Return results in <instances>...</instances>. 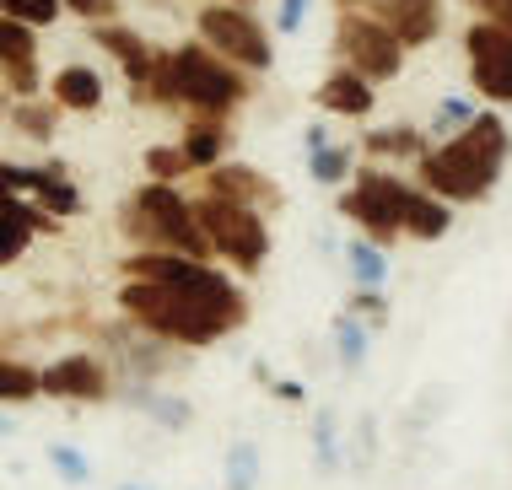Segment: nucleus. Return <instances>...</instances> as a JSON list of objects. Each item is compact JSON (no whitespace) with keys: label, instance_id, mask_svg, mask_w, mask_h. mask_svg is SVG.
Returning <instances> with one entry per match:
<instances>
[{"label":"nucleus","instance_id":"f257e3e1","mask_svg":"<svg viewBox=\"0 0 512 490\" xmlns=\"http://www.w3.org/2000/svg\"><path fill=\"white\" fill-rule=\"evenodd\" d=\"M119 313L130 329L151 334L162 345L205 350L248 324V297L232 275H221L211 259L184 254H151L135 248L119 264Z\"/></svg>","mask_w":512,"mask_h":490},{"label":"nucleus","instance_id":"f03ea898","mask_svg":"<svg viewBox=\"0 0 512 490\" xmlns=\"http://www.w3.org/2000/svg\"><path fill=\"white\" fill-rule=\"evenodd\" d=\"M512 157V130L502 108H486L464 124L459 135L432 140L415 157V184L437 194L442 205H480L486 194L502 184V167Z\"/></svg>","mask_w":512,"mask_h":490},{"label":"nucleus","instance_id":"7ed1b4c3","mask_svg":"<svg viewBox=\"0 0 512 490\" xmlns=\"http://www.w3.org/2000/svg\"><path fill=\"white\" fill-rule=\"evenodd\" d=\"M141 103H151V108H184L189 119H221V124H227L248 103V76L195 38V44H178V49L157 54V70H151Z\"/></svg>","mask_w":512,"mask_h":490},{"label":"nucleus","instance_id":"20e7f679","mask_svg":"<svg viewBox=\"0 0 512 490\" xmlns=\"http://www.w3.org/2000/svg\"><path fill=\"white\" fill-rule=\"evenodd\" d=\"M119 232L130 237L135 248H151V254L211 259V243H205V232L195 221V200H184L178 184H157V178H146V184L124 200Z\"/></svg>","mask_w":512,"mask_h":490},{"label":"nucleus","instance_id":"39448f33","mask_svg":"<svg viewBox=\"0 0 512 490\" xmlns=\"http://www.w3.org/2000/svg\"><path fill=\"white\" fill-rule=\"evenodd\" d=\"M410 189L399 173H389V167H356L351 173V189L340 194V216L351 221L356 232L367 237V243L389 248L405 237V205H410Z\"/></svg>","mask_w":512,"mask_h":490},{"label":"nucleus","instance_id":"423d86ee","mask_svg":"<svg viewBox=\"0 0 512 490\" xmlns=\"http://www.w3.org/2000/svg\"><path fill=\"white\" fill-rule=\"evenodd\" d=\"M195 221L211 243V259H227L232 270L254 275L270 259V221L259 210H248L238 200H221V194H200L195 200Z\"/></svg>","mask_w":512,"mask_h":490},{"label":"nucleus","instance_id":"0eeeda50","mask_svg":"<svg viewBox=\"0 0 512 490\" xmlns=\"http://www.w3.org/2000/svg\"><path fill=\"white\" fill-rule=\"evenodd\" d=\"M195 27H200V44L221 54L227 65H238L243 76H265L275 65V44H270L265 22L248 6H238V0H211L195 17Z\"/></svg>","mask_w":512,"mask_h":490},{"label":"nucleus","instance_id":"6e6552de","mask_svg":"<svg viewBox=\"0 0 512 490\" xmlns=\"http://www.w3.org/2000/svg\"><path fill=\"white\" fill-rule=\"evenodd\" d=\"M335 60L345 70H356L362 81L372 87H383V81H394L399 70H405V44L383 27L372 11H340L335 22Z\"/></svg>","mask_w":512,"mask_h":490},{"label":"nucleus","instance_id":"1a4fd4ad","mask_svg":"<svg viewBox=\"0 0 512 490\" xmlns=\"http://www.w3.org/2000/svg\"><path fill=\"white\" fill-rule=\"evenodd\" d=\"M464 60H469V87L486 97L491 108H512V33L496 22H469L464 27Z\"/></svg>","mask_w":512,"mask_h":490},{"label":"nucleus","instance_id":"9d476101","mask_svg":"<svg viewBox=\"0 0 512 490\" xmlns=\"http://www.w3.org/2000/svg\"><path fill=\"white\" fill-rule=\"evenodd\" d=\"M0 194H17V200H33L44 216L65 221V216H81V189L71 184L60 162H44V167H22V162H0Z\"/></svg>","mask_w":512,"mask_h":490},{"label":"nucleus","instance_id":"9b49d317","mask_svg":"<svg viewBox=\"0 0 512 490\" xmlns=\"http://www.w3.org/2000/svg\"><path fill=\"white\" fill-rule=\"evenodd\" d=\"M38 388L60 404H103V399H114V372H108V361L92 356V350H71V356L49 361V367L38 372Z\"/></svg>","mask_w":512,"mask_h":490},{"label":"nucleus","instance_id":"f8f14e48","mask_svg":"<svg viewBox=\"0 0 512 490\" xmlns=\"http://www.w3.org/2000/svg\"><path fill=\"white\" fill-rule=\"evenodd\" d=\"M92 44H98L103 54H114V65L124 70V81H130V97L141 103V92H146V81H151V70H157V44H146L135 27H124V22H103V27H92Z\"/></svg>","mask_w":512,"mask_h":490},{"label":"nucleus","instance_id":"ddd939ff","mask_svg":"<svg viewBox=\"0 0 512 490\" xmlns=\"http://www.w3.org/2000/svg\"><path fill=\"white\" fill-rule=\"evenodd\" d=\"M362 11H372V17L389 27L399 44H405V54L437 44V33H442V0H372Z\"/></svg>","mask_w":512,"mask_h":490},{"label":"nucleus","instance_id":"4468645a","mask_svg":"<svg viewBox=\"0 0 512 490\" xmlns=\"http://www.w3.org/2000/svg\"><path fill=\"white\" fill-rule=\"evenodd\" d=\"M0 76L11 97H38V27L0 17Z\"/></svg>","mask_w":512,"mask_h":490},{"label":"nucleus","instance_id":"2eb2a0df","mask_svg":"<svg viewBox=\"0 0 512 490\" xmlns=\"http://www.w3.org/2000/svg\"><path fill=\"white\" fill-rule=\"evenodd\" d=\"M205 194L238 200V205H248V210H259V216L281 205V189H275V178L259 173V167H248V162H216L211 173H205Z\"/></svg>","mask_w":512,"mask_h":490},{"label":"nucleus","instance_id":"dca6fc26","mask_svg":"<svg viewBox=\"0 0 512 490\" xmlns=\"http://www.w3.org/2000/svg\"><path fill=\"white\" fill-rule=\"evenodd\" d=\"M60 221L44 216L33 200H17V194H0V264H17L27 254L38 232H54Z\"/></svg>","mask_w":512,"mask_h":490},{"label":"nucleus","instance_id":"f3484780","mask_svg":"<svg viewBox=\"0 0 512 490\" xmlns=\"http://www.w3.org/2000/svg\"><path fill=\"white\" fill-rule=\"evenodd\" d=\"M313 103L324 108V114H335V119H367L372 108H378V87H372V81H362L356 70L335 65L324 81H318Z\"/></svg>","mask_w":512,"mask_h":490},{"label":"nucleus","instance_id":"a211bd4d","mask_svg":"<svg viewBox=\"0 0 512 490\" xmlns=\"http://www.w3.org/2000/svg\"><path fill=\"white\" fill-rule=\"evenodd\" d=\"M49 103L60 108V114H98V108H103V76H98L92 65H65V70H54Z\"/></svg>","mask_w":512,"mask_h":490},{"label":"nucleus","instance_id":"6ab92c4d","mask_svg":"<svg viewBox=\"0 0 512 490\" xmlns=\"http://www.w3.org/2000/svg\"><path fill=\"white\" fill-rule=\"evenodd\" d=\"M227 146H232V130L221 119H189L184 135H178V151L195 173H211L216 162H227Z\"/></svg>","mask_w":512,"mask_h":490},{"label":"nucleus","instance_id":"aec40b11","mask_svg":"<svg viewBox=\"0 0 512 490\" xmlns=\"http://www.w3.org/2000/svg\"><path fill=\"white\" fill-rule=\"evenodd\" d=\"M448 227H453V205H442L437 194H426L415 184L410 205H405V237H415V243H442Z\"/></svg>","mask_w":512,"mask_h":490},{"label":"nucleus","instance_id":"412c9836","mask_svg":"<svg viewBox=\"0 0 512 490\" xmlns=\"http://www.w3.org/2000/svg\"><path fill=\"white\" fill-rule=\"evenodd\" d=\"M426 146H432V135L415 130V124H383V130H372L362 140V151L372 162H415Z\"/></svg>","mask_w":512,"mask_h":490},{"label":"nucleus","instance_id":"4be33fe9","mask_svg":"<svg viewBox=\"0 0 512 490\" xmlns=\"http://www.w3.org/2000/svg\"><path fill=\"white\" fill-rule=\"evenodd\" d=\"M308 173H313V184H324V189H340V184H351V173H356V151L351 146H318L308 151Z\"/></svg>","mask_w":512,"mask_h":490},{"label":"nucleus","instance_id":"5701e85b","mask_svg":"<svg viewBox=\"0 0 512 490\" xmlns=\"http://www.w3.org/2000/svg\"><path fill=\"white\" fill-rule=\"evenodd\" d=\"M130 404H135V410H146L151 420H162L168 431H184L189 420H195V410H189L184 399H173V394H157V388H146V383H135V388H130Z\"/></svg>","mask_w":512,"mask_h":490},{"label":"nucleus","instance_id":"b1692460","mask_svg":"<svg viewBox=\"0 0 512 490\" xmlns=\"http://www.w3.org/2000/svg\"><path fill=\"white\" fill-rule=\"evenodd\" d=\"M33 399H44L38 367H27L17 356H0V410H6V404H33Z\"/></svg>","mask_w":512,"mask_h":490},{"label":"nucleus","instance_id":"393cba45","mask_svg":"<svg viewBox=\"0 0 512 490\" xmlns=\"http://www.w3.org/2000/svg\"><path fill=\"white\" fill-rule=\"evenodd\" d=\"M345 264H351V280L367 291H383V280H389V254H383L378 243H367V237H356V243L345 248Z\"/></svg>","mask_w":512,"mask_h":490},{"label":"nucleus","instance_id":"a878e982","mask_svg":"<svg viewBox=\"0 0 512 490\" xmlns=\"http://www.w3.org/2000/svg\"><path fill=\"white\" fill-rule=\"evenodd\" d=\"M11 124H17L27 140H44V146H49L54 130H60V108L38 103V97H17V103H11Z\"/></svg>","mask_w":512,"mask_h":490},{"label":"nucleus","instance_id":"bb28decb","mask_svg":"<svg viewBox=\"0 0 512 490\" xmlns=\"http://www.w3.org/2000/svg\"><path fill=\"white\" fill-rule=\"evenodd\" d=\"M367 345H372V329L362 324V318L340 313V318H335V356H340V367H345V372H362Z\"/></svg>","mask_w":512,"mask_h":490},{"label":"nucleus","instance_id":"cd10ccee","mask_svg":"<svg viewBox=\"0 0 512 490\" xmlns=\"http://www.w3.org/2000/svg\"><path fill=\"white\" fill-rule=\"evenodd\" d=\"M221 485H227V490H259V447L254 442H232L227 447Z\"/></svg>","mask_w":512,"mask_h":490},{"label":"nucleus","instance_id":"c85d7f7f","mask_svg":"<svg viewBox=\"0 0 512 490\" xmlns=\"http://www.w3.org/2000/svg\"><path fill=\"white\" fill-rule=\"evenodd\" d=\"M49 469L60 474L65 485H87L92 480V458L81 453V447H71V442H49Z\"/></svg>","mask_w":512,"mask_h":490},{"label":"nucleus","instance_id":"c756f323","mask_svg":"<svg viewBox=\"0 0 512 490\" xmlns=\"http://www.w3.org/2000/svg\"><path fill=\"white\" fill-rule=\"evenodd\" d=\"M480 108L469 103V97H442L437 103V114H432V140H448V135H459L469 119H475Z\"/></svg>","mask_w":512,"mask_h":490},{"label":"nucleus","instance_id":"7c9ffc66","mask_svg":"<svg viewBox=\"0 0 512 490\" xmlns=\"http://www.w3.org/2000/svg\"><path fill=\"white\" fill-rule=\"evenodd\" d=\"M60 0H0V17H11V22H27V27H49V22H60Z\"/></svg>","mask_w":512,"mask_h":490},{"label":"nucleus","instance_id":"2f4dec72","mask_svg":"<svg viewBox=\"0 0 512 490\" xmlns=\"http://www.w3.org/2000/svg\"><path fill=\"white\" fill-rule=\"evenodd\" d=\"M184 173H195V167L184 162V151H178V146H151L146 151V178H157V184H178Z\"/></svg>","mask_w":512,"mask_h":490},{"label":"nucleus","instance_id":"473e14b6","mask_svg":"<svg viewBox=\"0 0 512 490\" xmlns=\"http://www.w3.org/2000/svg\"><path fill=\"white\" fill-rule=\"evenodd\" d=\"M345 313H351V318H362L367 329H383V324H389V297H383V291L356 286V291H351V307H345Z\"/></svg>","mask_w":512,"mask_h":490},{"label":"nucleus","instance_id":"72a5a7b5","mask_svg":"<svg viewBox=\"0 0 512 490\" xmlns=\"http://www.w3.org/2000/svg\"><path fill=\"white\" fill-rule=\"evenodd\" d=\"M313 458H318V469H335V464H340L335 420H329V415H318V420H313Z\"/></svg>","mask_w":512,"mask_h":490},{"label":"nucleus","instance_id":"f704fd0d","mask_svg":"<svg viewBox=\"0 0 512 490\" xmlns=\"http://www.w3.org/2000/svg\"><path fill=\"white\" fill-rule=\"evenodd\" d=\"M71 17L81 22H92V27H103V22H119V0H60Z\"/></svg>","mask_w":512,"mask_h":490},{"label":"nucleus","instance_id":"c9c22d12","mask_svg":"<svg viewBox=\"0 0 512 490\" xmlns=\"http://www.w3.org/2000/svg\"><path fill=\"white\" fill-rule=\"evenodd\" d=\"M308 11H313V0H281V11H275V27H281V33H302Z\"/></svg>","mask_w":512,"mask_h":490},{"label":"nucleus","instance_id":"e433bc0d","mask_svg":"<svg viewBox=\"0 0 512 490\" xmlns=\"http://www.w3.org/2000/svg\"><path fill=\"white\" fill-rule=\"evenodd\" d=\"M469 6H475L486 22H496V27H507V33H512V0H469Z\"/></svg>","mask_w":512,"mask_h":490},{"label":"nucleus","instance_id":"4c0bfd02","mask_svg":"<svg viewBox=\"0 0 512 490\" xmlns=\"http://www.w3.org/2000/svg\"><path fill=\"white\" fill-rule=\"evenodd\" d=\"M275 399H286V404H302V383H275Z\"/></svg>","mask_w":512,"mask_h":490},{"label":"nucleus","instance_id":"58836bf2","mask_svg":"<svg viewBox=\"0 0 512 490\" xmlns=\"http://www.w3.org/2000/svg\"><path fill=\"white\" fill-rule=\"evenodd\" d=\"M318 146H329V130L324 124H308V151H318Z\"/></svg>","mask_w":512,"mask_h":490},{"label":"nucleus","instance_id":"ea45409f","mask_svg":"<svg viewBox=\"0 0 512 490\" xmlns=\"http://www.w3.org/2000/svg\"><path fill=\"white\" fill-rule=\"evenodd\" d=\"M340 11H362V6H372V0H335Z\"/></svg>","mask_w":512,"mask_h":490},{"label":"nucleus","instance_id":"a19ab883","mask_svg":"<svg viewBox=\"0 0 512 490\" xmlns=\"http://www.w3.org/2000/svg\"><path fill=\"white\" fill-rule=\"evenodd\" d=\"M6 431H11V420H6V415H0V437H6Z\"/></svg>","mask_w":512,"mask_h":490},{"label":"nucleus","instance_id":"79ce46f5","mask_svg":"<svg viewBox=\"0 0 512 490\" xmlns=\"http://www.w3.org/2000/svg\"><path fill=\"white\" fill-rule=\"evenodd\" d=\"M119 490H146V485H119Z\"/></svg>","mask_w":512,"mask_h":490}]
</instances>
